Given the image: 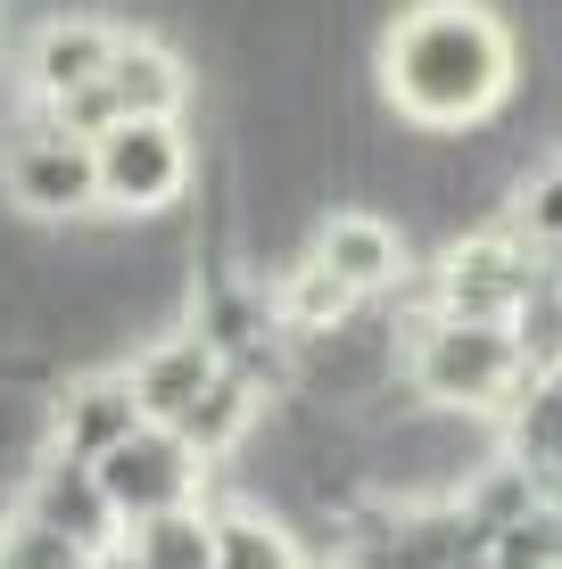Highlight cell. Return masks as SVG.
<instances>
[{
    "instance_id": "8fae6325",
    "label": "cell",
    "mask_w": 562,
    "mask_h": 569,
    "mask_svg": "<svg viewBox=\"0 0 562 569\" xmlns=\"http://www.w3.org/2000/svg\"><path fill=\"white\" fill-rule=\"evenodd\" d=\"M216 371H224L216 339H207L199 322H183V330H166V339H149L141 356L125 363V380H132V397H141L149 421H183V405L199 397Z\"/></svg>"
},
{
    "instance_id": "4fadbf2b",
    "label": "cell",
    "mask_w": 562,
    "mask_h": 569,
    "mask_svg": "<svg viewBox=\"0 0 562 569\" xmlns=\"http://www.w3.org/2000/svg\"><path fill=\"white\" fill-rule=\"evenodd\" d=\"M496 429H505V455L546 487V503H562V363L554 371H530Z\"/></svg>"
},
{
    "instance_id": "9a60e30c",
    "label": "cell",
    "mask_w": 562,
    "mask_h": 569,
    "mask_svg": "<svg viewBox=\"0 0 562 569\" xmlns=\"http://www.w3.org/2000/svg\"><path fill=\"white\" fill-rule=\"evenodd\" d=\"M265 298H274V322H282L298 347L364 313V298H356V289H347V281H339V272L323 264V257H315V248H306V257H289V264H282V281L265 289Z\"/></svg>"
},
{
    "instance_id": "5bb4252c",
    "label": "cell",
    "mask_w": 562,
    "mask_h": 569,
    "mask_svg": "<svg viewBox=\"0 0 562 569\" xmlns=\"http://www.w3.org/2000/svg\"><path fill=\"white\" fill-rule=\"evenodd\" d=\"M257 413H265V388L248 380V371H231V363H224L216 380H207L199 397L183 405V421H166V429H174V438H183L199 462H224V455H240V446H248Z\"/></svg>"
},
{
    "instance_id": "7402d4cb",
    "label": "cell",
    "mask_w": 562,
    "mask_h": 569,
    "mask_svg": "<svg viewBox=\"0 0 562 569\" xmlns=\"http://www.w3.org/2000/svg\"><path fill=\"white\" fill-rule=\"evenodd\" d=\"M0 569H9V561H0Z\"/></svg>"
},
{
    "instance_id": "d6986e66",
    "label": "cell",
    "mask_w": 562,
    "mask_h": 569,
    "mask_svg": "<svg viewBox=\"0 0 562 569\" xmlns=\"http://www.w3.org/2000/svg\"><path fill=\"white\" fill-rule=\"evenodd\" d=\"M505 223L521 231V240H538V248H562V166L521 173V190H513Z\"/></svg>"
},
{
    "instance_id": "ffe728a7",
    "label": "cell",
    "mask_w": 562,
    "mask_h": 569,
    "mask_svg": "<svg viewBox=\"0 0 562 569\" xmlns=\"http://www.w3.org/2000/svg\"><path fill=\"white\" fill-rule=\"evenodd\" d=\"M0 561L9 569H91V553L75 537H58V528H42V520H17V528H0Z\"/></svg>"
},
{
    "instance_id": "e0dca14e",
    "label": "cell",
    "mask_w": 562,
    "mask_h": 569,
    "mask_svg": "<svg viewBox=\"0 0 562 569\" xmlns=\"http://www.w3.org/2000/svg\"><path fill=\"white\" fill-rule=\"evenodd\" d=\"M216 569H306L298 537L257 503H216Z\"/></svg>"
},
{
    "instance_id": "ac0fdd59",
    "label": "cell",
    "mask_w": 562,
    "mask_h": 569,
    "mask_svg": "<svg viewBox=\"0 0 562 569\" xmlns=\"http://www.w3.org/2000/svg\"><path fill=\"white\" fill-rule=\"evenodd\" d=\"M513 347H521V363L530 371H554L562 363V281H538L530 298L513 306Z\"/></svg>"
},
{
    "instance_id": "ba28073f",
    "label": "cell",
    "mask_w": 562,
    "mask_h": 569,
    "mask_svg": "<svg viewBox=\"0 0 562 569\" xmlns=\"http://www.w3.org/2000/svg\"><path fill=\"white\" fill-rule=\"evenodd\" d=\"M26 512L42 520V528H58V537H75L91 561L125 545V512L108 503L100 470H91V462H75V455H50L42 470H33V487H26Z\"/></svg>"
},
{
    "instance_id": "52a82bcc",
    "label": "cell",
    "mask_w": 562,
    "mask_h": 569,
    "mask_svg": "<svg viewBox=\"0 0 562 569\" xmlns=\"http://www.w3.org/2000/svg\"><path fill=\"white\" fill-rule=\"evenodd\" d=\"M42 413H50V455H75V462H100L108 446H125L149 421L125 371H75V380L50 388Z\"/></svg>"
},
{
    "instance_id": "5b68a950",
    "label": "cell",
    "mask_w": 562,
    "mask_h": 569,
    "mask_svg": "<svg viewBox=\"0 0 562 569\" xmlns=\"http://www.w3.org/2000/svg\"><path fill=\"white\" fill-rule=\"evenodd\" d=\"M0 190H9V207L33 214V223H83V214L100 207V149H91L83 132L33 124L0 157Z\"/></svg>"
},
{
    "instance_id": "30bf717a",
    "label": "cell",
    "mask_w": 562,
    "mask_h": 569,
    "mask_svg": "<svg viewBox=\"0 0 562 569\" xmlns=\"http://www.w3.org/2000/svg\"><path fill=\"white\" fill-rule=\"evenodd\" d=\"M116 42H125V26H108V17H50V26L33 33V50H26L33 100H75V91H91L108 74Z\"/></svg>"
},
{
    "instance_id": "6da1fadb",
    "label": "cell",
    "mask_w": 562,
    "mask_h": 569,
    "mask_svg": "<svg viewBox=\"0 0 562 569\" xmlns=\"http://www.w3.org/2000/svg\"><path fill=\"white\" fill-rule=\"evenodd\" d=\"M373 67H381V108L431 141L489 124L521 83L513 26L489 0H405L381 26Z\"/></svg>"
},
{
    "instance_id": "7a4b0ae2",
    "label": "cell",
    "mask_w": 562,
    "mask_h": 569,
    "mask_svg": "<svg viewBox=\"0 0 562 569\" xmlns=\"http://www.w3.org/2000/svg\"><path fill=\"white\" fill-rule=\"evenodd\" d=\"M405 380H414L422 405L463 421H505V405L521 397L530 363H521L505 322H463V313H431L405 347Z\"/></svg>"
},
{
    "instance_id": "277c9868",
    "label": "cell",
    "mask_w": 562,
    "mask_h": 569,
    "mask_svg": "<svg viewBox=\"0 0 562 569\" xmlns=\"http://www.w3.org/2000/svg\"><path fill=\"white\" fill-rule=\"evenodd\" d=\"M91 149H100V207L125 223H158L190 190V141L174 116H125Z\"/></svg>"
},
{
    "instance_id": "9c48e42d",
    "label": "cell",
    "mask_w": 562,
    "mask_h": 569,
    "mask_svg": "<svg viewBox=\"0 0 562 569\" xmlns=\"http://www.w3.org/2000/svg\"><path fill=\"white\" fill-rule=\"evenodd\" d=\"M306 248H315L356 298H381V289L405 272V231L390 223V214H373V207H332Z\"/></svg>"
},
{
    "instance_id": "8992f818",
    "label": "cell",
    "mask_w": 562,
    "mask_h": 569,
    "mask_svg": "<svg viewBox=\"0 0 562 569\" xmlns=\"http://www.w3.org/2000/svg\"><path fill=\"white\" fill-rule=\"evenodd\" d=\"M91 470H100L108 503L125 512V528L149 520V512H174V503H199V479H207V462L190 455V446L174 438L166 421H141L125 446H108Z\"/></svg>"
},
{
    "instance_id": "44dd1931",
    "label": "cell",
    "mask_w": 562,
    "mask_h": 569,
    "mask_svg": "<svg viewBox=\"0 0 562 569\" xmlns=\"http://www.w3.org/2000/svg\"><path fill=\"white\" fill-rule=\"evenodd\" d=\"M91 569H141V561H132V553H125V545H116V553H100V561H91Z\"/></svg>"
},
{
    "instance_id": "7c38bea8",
    "label": "cell",
    "mask_w": 562,
    "mask_h": 569,
    "mask_svg": "<svg viewBox=\"0 0 562 569\" xmlns=\"http://www.w3.org/2000/svg\"><path fill=\"white\" fill-rule=\"evenodd\" d=\"M100 91H108V108H116V124H125V116H183V100H190V67L158 42V33L125 26V42H116Z\"/></svg>"
},
{
    "instance_id": "3957f363",
    "label": "cell",
    "mask_w": 562,
    "mask_h": 569,
    "mask_svg": "<svg viewBox=\"0 0 562 569\" xmlns=\"http://www.w3.org/2000/svg\"><path fill=\"white\" fill-rule=\"evenodd\" d=\"M546 281V248L521 240L513 223L455 231L447 257L431 272V313H463V322H513V306Z\"/></svg>"
},
{
    "instance_id": "2e32d148",
    "label": "cell",
    "mask_w": 562,
    "mask_h": 569,
    "mask_svg": "<svg viewBox=\"0 0 562 569\" xmlns=\"http://www.w3.org/2000/svg\"><path fill=\"white\" fill-rule=\"evenodd\" d=\"M125 553L141 569H216V512L207 503H174L125 528Z\"/></svg>"
}]
</instances>
